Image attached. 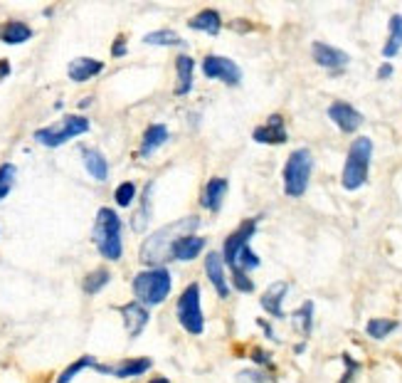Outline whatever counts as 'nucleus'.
I'll return each mask as SVG.
<instances>
[{
  "label": "nucleus",
  "instance_id": "1",
  "mask_svg": "<svg viewBox=\"0 0 402 383\" xmlns=\"http://www.w3.org/2000/svg\"><path fill=\"white\" fill-rule=\"evenodd\" d=\"M200 225V218L188 215L180 221L163 225L161 230H155L144 245H141V262L151 265V268H161L166 260H173V245L178 243L185 235H193V230Z\"/></svg>",
  "mask_w": 402,
  "mask_h": 383
},
{
  "label": "nucleus",
  "instance_id": "2",
  "mask_svg": "<svg viewBox=\"0 0 402 383\" xmlns=\"http://www.w3.org/2000/svg\"><path fill=\"white\" fill-rule=\"evenodd\" d=\"M92 240L99 252H102V257H106L111 262L121 260V252H124V245H121V218L111 208H99Z\"/></svg>",
  "mask_w": 402,
  "mask_h": 383
},
{
  "label": "nucleus",
  "instance_id": "3",
  "mask_svg": "<svg viewBox=\"0 0 402 383\" xmlns=\"http://www.w3.org/2000/svg\"><path fill=\"white\" fill-rule=\"evenodd\" d=\"M173 279L166 268H151L133 277V295L144 307H158L171 295Z\"/></svg>",
  "mask_w": 402,
  "mask_h": 383
},
{
  "label": "nucleus",
  "instance_id": "4",
  "mask_svg": "<svg viewBox=\"0 0 402 383\" xmlns=\"http://www.w3.org/2000/svg\"><path fill=\"white\" fill-rule=\"evenodd\" d=\"M370 158H373V141L368 136H358L348 149L343 176H341V183H343L345 191H358L368 180Z\"/></svg>",
  "mask_w": 402,
  "mask_h": 383
},
{
  "label": "nucleus",
  "instance_id": "5",
  "mask_svg": "<svg viewBox=\"0 0 402 383\" xmlns=\"http://www.w3.org/2000/svg\"><path fill=\"white\" fill-rule=\"evenodd\" d=\"M311 171H314V156L309 149H296L284 163V193L289 198H301L309 188Z\"/></svg>",
  "mask_w": 402,
  "mask_h": 383
},
{
  "label": "nucleus",
  "instance_id": "6",
  "mask_svg": "<svg viewBox=\"0 0 402 383\" xmlns=\"http://www.w3.org/2000/svg\"><path fill=\"white\" fill-rule=\"evenodd\" d=\"M89 131V119L84 116H64L59 119L57 124H52V127H45V129H37L35 131V141L42 146H50V149H57V146L67 144L69 139H75L79 134H86Z\"/></svg>",
  "mask_w": 402,
  "mask_h": 383
},
{
  "label": "nucleus",
  "instance_id": "7",
  "mask_svg": "<svg viewBox=\"0 0 402 383\" xmlns=\"http://www.w3.org/2000/svg\"><path fill=\"white\" fill-rule=\"evenodd\" d=\"M175 314H178L180 326L188 334L200 337L202 331H205V317H202V307H200V285L198 282H190L183 290V295L178 297Z\"/></svg>",
  "mask_w": 402,
  "mask_h": 383
},
{
  "label": "nucleus",
  "instance_id": "8",
  "mask_svg": "<svg viewBox=\"0 0 402 383\" xmlns=\"http://www.w3.org/2000/svg\"><path fill=\"white\" fill-rule=\"evenodd\" d=\"M202 75L207 80H220L230 87H237L242 80V70L237 67L235 59L230 57H220V55H207L202 59Z\"/></svg>",
  "mask_w": 402,
  "mask_h": 383
},
{
  "label": "nucleus",
  "instance_id": "9",
  "mask_svg": "<svg viewBox=\"0 0 402 383\" xmlns=\"http://www.w3.org/2000/svg\"><path fill=\"white\" fill-rule=\"evenodd\" d=\"M257 223H259L257 218H252V221H247V223H242V225L232 232L230 238L224 240V245H222V262L224 265L235 268L237 255L242 252V247H247L249 240H252V235L257 232Z\"/></svg>",
  "mask_w": 402,
  "mask_h": 383
},
{
  "label": "nucleus",
  "instance_id": "10",
  "mask_svg": "<svg viewBox=\"0 0 402 383\" xmlns=\"http://www.w3.org/2000/svg\"><path fill=\"white\" fill-rule=\"evenodd\" d=\"M328 119H331L343 134H353V131H358V129L363 127V114L356 106L348 104V102H334V104L328 106Z\"/></svg>",
  "mask_w": 402,
  "mask_h": 383
},
{
  "label": "nucleus",
  "instance_id": "11",
  "mask_svg": "<svg viewBox=\"0 0 402 383\" xmlns=\"http://www.w3.org/2000/svg\"><path fill=\"white\" fill-rule=\"evenodd\" d=\"M151 366H153V361L144 356V359H126V361H121V364H116V366L97 364L94 366V371L106 373V376H114V378H136V376H144Z\"/></svg>",
  "mask_w": 402,
  "mask_h": 383
},
{
  "label": "nucleus",
  "instance_id": "12",
  "mask_svg": "<svg viewBox=\"0 0 402 383\" xmlns=\"http://www.w3.org/2000/svg\"><path fill=\"white\" fill-rule=\"evenodd\" d=\"M311 55H314L316 64H321V67L334 70V72L343 70L345 64L351 62L348 53H343V50H338V47H334V45H326V42H314V45H311Z\"/></svg>",
  "mask_w": 402,
  "mask_h": 383
},
{
  "label": "nucleus",
  "instance_id": "13",
  "mask_svg": "<svg viewBox=\"0 0 402 383\" xmlns=\"http://www.w3.org/2000/svg\"><path fill=\"white\" fill-rule=\"evenodd\" d=\"M119 312H121V317H124V326H126L128 337L131 339L141 337V331L149 324V309L141 302H128V304H124Z\"/></svg>",
  "mask_w": 402,
  "mask_h": 383
},
{
  "label": "nucleus",
  "instance_id": "14",
  "mask_svg": "<svg viewBox=\"0 0 402 383\" xmlns=\"http://www.w3.org/2000/svg\"><path fill=\"white\" fill-rule=\"evenodd\" d=\"M254 141L257 144H284L289 139L287 129H284V116L282 114H271L267 119V124L254 129Z\"/></svg>",
  "mask_w": 402,
  "mask_h": 383
},
{
  "label": "nucleus",
  "instance_id": "15",
  "mask_svg": "<svg viewBox=\"0 0 402 383\" xmlns=\"http://www.w3.org/2000/svg\"><path fill=\"white\" fill-rule=\"evenodd\" d=\"M289 295V285L287 282H274V285H269V290L262 295V299H259V304H262V309H265L269 317H276V319H284L287 314H284V307L282 302L287 299Z\"/></svg>",
  "mask_w": 402,
  "mask_h": 383
},
{
  "label": "nucleus",
  "instance_id": "16",
  "mask_svg": "<svg viewBox=\"0 0 402 383\" xmlns=\"http://www.w3.org/2000/svg\"><path fill=\"white\" fill-rule=\"evenodd\" d=\"M205 272L213 282V287L218 290V295L222 297H230V285H227V277H224V262H222V255L218 252H210L205 257Z\"/></svg>",
  "mask_w": 402,
  "mask_h": 383
},
{
  "label": "nucleus",
  "instance_id": "17",
  "mask_svg": "<svg viewBox=\"0 0 402 383\" xmlns=\"http://www.w3.org/2000/svg\"><path fill=\"white\" fill-rule=\"evenodd\" d=\"M104 70V62L102 59H94V57H77L69 62L67 72H69V80L72 82H86L92 80L94 75Z\"/></svg>",
  "mask_w": 402,
  "mask_h": 383
},
{
  "label": "nucleus",
  "instance_id": "18",
  "mask_svg": "<svg viewBox=\"0 0 402 383\" xmlns=\"http://www.w3.org/2000/svg\"><path fill=\"white\" fill-rule=\"evenodd\" d=\"M227 188H230V183H227V178H210L207 180L205 191H202V205H205L207 210H213V213H218L220 208H222V200L224 196H227Z\"/></svg>",
  "mask_w": 402,
  "mask_h": 383
},
{
  "label": "nucleus",
  "instance_id": "19",
  "mask_svg": "<svg viewBox=\"0 0 402 383\" xmlns=\"http://www.w3.org/2000/svg\"><path fill=\"white\" fill-rule=\"evenodd\" d=\"M202 247H205V238L185 235V238H180L178 243L173 245V260H180V262L195 260V257L202 252Z\"/></svg>",
  "mask_w": 402,
  "mask_h": 383
},
{
  "label": "nucleus",
  "instance_id": "20",
  "mask_svg": "<svg viewBox=\"0 0 402 383\" xmlns=\"http://www.w3.org/2000/svg\"><path fill=\"white\" fill-rule=\"evenodd\" d=\"M193 70H195V59L190 55H180L175 57V72H178V84H175V94L183 97L193 89Z\"/></svg>",
  "mask_w": 402,
  "mask_h": 383
},
{
  "label": "nucleus",
  "instance_id": "21",
  "mask_svg": "<svg viewBox=\"0 0 402 383\" xmlns=\"http://www.w3.org/2000/svg\"><path fill=\"white\" fill-rule=\"evenodd\" d=\"M32 37V28L20 20H10V23L0 25V40L8 42V45H23Z\"/></svg>",
  "mask_w": 402,
  "mask_h": 383
},
{
  "label": "nucleus",
  "instance_id": "22",
  "mask_svg": "<svg viewBox=\"0 0 402 383\" xmlns=\"http://www.w3.org/2000/svg\"><path fill=\"white\" fill-rule=\"evenodd\" d=\"M188 25L198 32H207V35H218L220 30H222V20H220V12L218 10H200L195 18H190Z\"/></svg>",
  "mask_w": 402,
  "mask_h": 383
},
{
  "label": "nucleus",
  "instance_id": "23",
  "mask_svg": "<svg viewBox=\"0 0 402 383\" xmlns=\"http://www.w3.org/2000/svg\"><path fill=\"white\" fill-rule=\"evenodd\" d=\"M82 156H84V169L89 171L94 180H106L109 178V163L97 149H82Z\"/></svg>",
  "mask_w": 402,
  "mask_h": 383
},
{
  "label": "nucleus",
  "instance_id": "24",
  "mask_svg": "<svg viewBox=\"0 0 402 383\" xmlns=\"http://www.w3.org/2000/svg\"><path fill=\"white\" fill-rule=\"evenodd\" d=\"M168 141V129L163 124H151L146 129L144 141H141V156H151L155 149H161L163 144Z\"/></svg>",
  "mask_w": 402,
  "mask_h": 383
},
{
  "label": "nucleus",
  "instance_id": "25",
  "mask_svg": "<svg viewBox=\"0 0 402 383\" xmlns=\"http://www.w3.org/2000/svg\"><path fill=\"white\" fill-rule=\"evenodd\" d=\"M402 50V15H392L390 18V35H387V42L383 45V57H395Z\"/></svg>",
  "mask_w": 402,
  "mask_h": 383
},
{
  "label": "nucleus",
  "instance_id": "26",
  "mask_svg": "<svg viewBox=\"0 0 402 383\" xmlns=\"http://www.w3.org/2000/svg\"><path fill=\"white\" fill-rule=\"evenodd\" d=\"M291 324L301 337H309L311 329H314V302L301 304V307L291 314Z\"/></svg>",
  "mask_w": 402,
  "mask_h": 383
},
{
  "label": "nucleus",
  "instance_id": "27",
  "mask_svg": "<svg viewBox=\"0 0 402 383\" xmlns=\"http://www.w3.org/2000/svg\"><path fill=\"white\" fill-rule=\"evenodd\" d=\"M397 329V321L395 319H383V317H375L365 324V331H368L370 339H385L390 337L392 331Z\"/></svg>",
  "mask_w": 402,
  "mask_h": 383
},
{
  "label": "nucleus",
  "instance_id": "28",
  "mask_svg": "<svg viewBox=\"0 0 402 383\" xmlns=\"http://www.w3.org/2000/svg\"><path fill=\"white\" fill-rule=\"evenodd\" d=\"M146 45H163V47H180L183 40H180L178 32H173V30H155V32H149L144 37Z\"/></svg>",
  "mask_w": 402,
  "mask_h": 383
},
{
  "label": "nucleus",
  "instance_id": "29",
  "mask_svg": "<svg viewBox=\"0 0 402 383\" xmlns=\"http://www.w3.org/2000/svg\"><path fill=\"white\" fill-rule=\"evenodd\" d=\"M94 366H97V359H94V356H82V359H77L75 364H69L67 368H64L62 373H59V378H57V383H72L75 381V376L79 371H84V368H94Z\"/></svg>",
  "mask_w": 402,
  "mask_h": 383
},
{
  "label": "nucleus",
  "instance_id": "30",
  "mask_svg": "<svg viewBox=\"0 0 402 383\" xmlns=\"http://www.w3.org/2000/svg\"><path fill=\"white\" fill-rule=\"evenodd\" d=\"M109 279H111V274H109V270H94V272H89L86 274V279H84V292L86 295H97V292H102L104 287L109 285Z\"/></svg>",
  "mask_w": 402,
  "mask_h": 383
},
{
  "label": "nucleus",
  "instance_id": "31",
  "mask_svg": "<svg viewBox=\"0 0 402 383\" xmlns=\"http://www.w3.org/2000/svg\"><path fill=\"white\" fill-rule=\"evenodd\" d=\"M151 193H153V183H149V186H146L141 210H138V213L133 215V221H131V227H133L136 232H144L146 223H149V213H151Z\"/></svg>",
  "mask_w": 402,
  "mask_h": 383
},
{
  "label": "nucleus",
  "instance_id": "32",
  "mask_svg": "<svg viewBox=\"0 0 402 383\" xmlns=\"http://www.w3.org/2000/svg\"><path fill=\"white\" fill-rule=\"evenodd\" d=\"M15 176H17L15 163H3V166H0V200L8 198V193L12 191V186H15Z\"/></svg>",
  "mask_w": 402,
  "mask_h": 383
},
{
  "label": "nucleus",
  "instance_id": "33",
  "mask_svg": "<svg viewBox=\"0 0 402 383\" xmlns=\"http://www.w3.org/2000/svg\"><path fill=\"white\" fill-rule=\"evenodd\" d=\"M235 383H276L274 376H269L262 368H245V371L237 373Z\"/></svg>",
  "mask_w": 402,
  "mask_h": 383
},
{
  "label": "nucleus",
  "instance_id": "34",
  "mask_svg": "<svg viewBox=\"0 0 402 383\" xmlns=\"http://www.w3.org/2000/svg\"><path fill=\"white\" fill-rule=\"evenodd\" d=\"M114 198H116V205H119V208H128V205L136 200V186H133L131 180H124V183L116 188Z\"/></svg>",
  "mask_w": 402,
  "mask_h": 383
},
{
  "label": "nucleus",
  "instance_id": "35",
  "mask_svg": "<svg viewBox=\"0 0 402 383\" xmlns=\"http://www.w3.org/2000/svg\"><path fill=\"white\" fill-rule=\"evenodd\" d=\"M341 359H343V364H345V373H343V378H341V383H353L356 381V373L361 371V364L353 361L351 354H341Z\"/></svg>",
  "mask_w": 402,
  "mask_h": 383
},
{
  "label": "nucleus",
  "instance_id": "36",
  "mask_svg": "<svg viewBox=\"0 0 402 383\" xmlns=\"http://www.w3.org/2000/svg\"><path fill=\"white\" fill-rule=\"evenodd\" d=\"M232 285H235L237 292H252L254 282L247 277V272H232Z\"/></svg>",
  "mask_w": 402,
  "mask_h": 383
},
{
  "label": "nucleus",
  "instance_id": "37",
  "mask_svg": "<svg viewBox=\"0 0 402 383\" xmlns=\"http://www.w3.org/2000/svg\"><path fill=\"white\" fill-rule=\"evenodd\" d=\"M249 359H252L254 364H259V366H269L271 364L269 354H267V351H262V348H252V351H249Z\"/></svg>",
  "mask_w": 402,
  "mask_h": 383
},
{
  "label": "nucleus",
  "instance_id": "38",
  "mask_svg": "<svg viewBox=\"0 0 402 383\" xmlns=\"http://www.w3.org/2000/svg\"><path fill=\"white\" fill-rule=\"evenodd\" d=\"M111 55L114 57H124L126 55V40H124V35H119L114 40V47H111Z\"/></svg>",
  "mask_w": 402,
  "mask_h": 383
},
{
  "label": "nucleus",
  "instance_id": "39",
  "mask_svg": "<svg viewBox=\"0 0 402 383\" xmlns=\"http://www.w3.org/2000/svg\"><path fill=\"white\" fill-rule=\"evenodd\" d=\"M392 64L385 62V64H380V70H378V80H387V77H392Z\"/></svg>",
  "mask_w": 402,
  "mask_h": 383
},
{
  "label": "nucleus",
  "instance_id": "40",
  "mask_svg": "<svg viewBox=\"0 0 402 383\" xmlns=\"http://www.w3.org/2000/svg\"><path fill=\"white\" fill-rule=\"evenodd\" d=\"M10 75V62L8 59H0V80H6Z\"/></svg>",
  "mask_w": 402,
  "mask_h": 383
},
{
  "label": "nucleus",
  "instance_id": "41",
  "mask_svg": "<svg viewBox=\"0 0 402 383\" xmlns=\"http://www.w3.org/2000/svg\"><path fill=\"white\" fill-rule=\"evenodd\" d=\"M257 324H259V326H262V329H265V334H267V337H269V339H276V337H274V329H271V326H269V324H267V321H265V319H259V321H257Z\"/></svg>",
  "mask_w": 402,
  "mask_h": 383
},
{
  "label": "nucleus",
  "instance_id": "42",
  "mask_svg": "<svg viewBox=\"0 0 402 383\" xmlns=\"http://www.w3.org/2000/svg\"><path fill=\"white\" fill-rule=\"evenodd\" d=\"M149 383H171V381H168V378H163V376H155V378H151Z\"/></svg>",
  "mask_w": 402,
  "mask_h": 383
}]
</instances>
